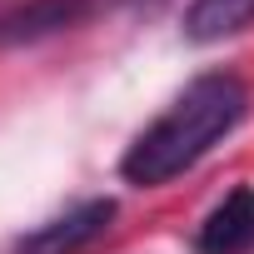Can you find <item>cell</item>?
I'll list each match as a JSON object with an SVG mask.
<instances>
[{
  "instance_id": "6da1fadb",
  "label": "cell",
  "mask_w": 254,
  "mask_h": 254,
  "mask_svg": "<svg viewBox=\"0 0 254 254\" xmlns=\"http://www.w3.org/2000/svg\"><path fill=\"white\" fill-rule=\"evenodd\" d=\"M244 115H249V85L234 70H209L175 95V105L150 130L135 135V145L120 160V175L140 190H160L175 175L194 170L219 140H229Z\"/></svg>"
},
{
  "instance_id": "7a4b0ae2",
  "label": "cell",
  "mask_w": 254,
  "mask_h": 254,
  "mask_svg": "<svg viewBox=\"0 0 254 254\" xmlns=\"http://www.w3.org/2000/svg\"><path fill=\"white\" fill-rule=\"evenodd\" d=\"M110 219H115V199H85V204H75L70 214H60V219H50V224L20 234V239L10 244V254H75V249H85L90 239H100V234L110 229Z\"/></svg>"
},
{
  "instance_id": "3957f363",
  "label": "cell",
  "mask_w": 254,
  "mask_h": 254,
  "mask_svg": "<svg viewBox=\"0 0 254 254\" xmlns=\"http://www.w3.org/2000/svg\"><path fill=\"white\" fill-rule=\"evenodd\" d=\"M115 5H130V0H30V5L0 15V45H30V40H45L55 30H70L100 10H115Z\"/></svg>"
},
{
  "instance_id": "277c9868",
  "label": "cell",
  "mask_w": 254,
  "mask_h": 254,
  "mask_svg": "<svg viewBox=\"0 0 254 254\" xmlns=\"http://www.w3.org/2000/svg\"><path fill=\"white\" fill-rule=\"evenodd\" d=\"M194 249L199 254H249L254 249V185L229 190L204 224L194 229Z\"/></svg>"
},
{
  "instance_id": "5b68a950",
  "label": "cell",
  "mask_w": 254,
  "mask_h": 254,
  "mask_svg": "<svg viewBox=\"0 0 254 254\" xmlns=\"http://www.w3.org/2000/svg\"><path fill=\"white\" fill-rule=\"evenodd\" d=\"M249 25H254V0H194L185 10V35L194 45L229 40V35H239Z\"/></svg>"
}]
</instances>
